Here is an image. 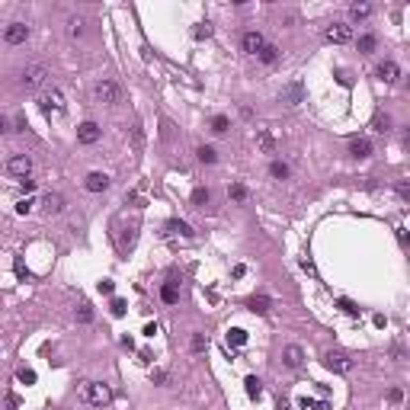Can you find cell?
<instances>
[{
  "label": "cell",
  "instance_id": "2",
  "mask_svg": "<svg viewBox=\"0 0 410 410\" xmlns=\"http://www.w3.org/2000/svg\"><path fill=\"white\" fill-rule=\"evenodd\" d=\"M3 170L10 176H19V180H29V173H32V157L29 154H13L10 160L3 163Z\"/></svg>",
  "mask_w": 410,
  "mask_h": 410
},
{
  "label": "cell",
  "instance_id": "29",
  "mask_svg": "<svg viewBox=\"0 0 410 410\" xmlns=\"http://www.w3.org/2000/svg\"><path fill=\"white\" fill-rule=\"evenodd\" d=\"M250 311H256V314H266V311H269V298H263V295H259V298H250Z\"/></svg>",
  "mask_w": 410,
  "mask_h": 410
},
{
  "label": "cell",
  "instance_id": "12",
  "mask_svg": "<svg viewBox=\"0 0 410 410\" xmlns=\"http://www.w3.org/2000/svg\"><path fill=\"white\" fill-rule=\"evenodd\" d=\"M42 208L49 211V215H61V211H64V196L61 193H45L42 196Z\"/></svg>",
  "mask_w": 410,
  "mask_h": 410
},
{
  "label": "cell",
  "instance_id": "21",
  "mask_svg": "<svg viewBox=\"0 0 410 410\" xmlns=\"http://www.w3.org/2000/svg\"><path fill=\"white\" fill-rule=\"evenodd\" d=\"M259 61H266V64H276V61H279V49L266 42V45H263V51H259Z\"/></svg>",
  "mask_w": 410,
  "mask_h": 410
},
{
  "label": "cell",
  "instance_id": "4",
  "mask_svg": "<svg viewBox=\"0 0 410 410\" xmlns=\"http://www.w3.org/2000/svg\"><path fill=\"white\" fill-rule=\"evenodd\" d=\"M36 102H39V109H42L45 115H49V112H64V106H67L64 97H61V90H54V87H51V90H45Z\"/></svg>",
  "mask_w": 410,
  "mask_h": 410
},
{
  "label": "cell",
  "instance_id": "19",
  "mask_svg": "<svg viewBox=\"0 0 410 410\" xmlns=\"http://www.w3.org/2000/svg\"><path fill=\"white\" fill-rule=\"evenodd\" d=\"M228 196H231V199H234V202H247L250 199V193H247V186H241V183H231V189H228Z\"/></svg>",
  "mask_w": 410,
  "mask_h": 410
},
{
  "label": "cell",
  "instance_id": "36",
  "mask_svg": "<svg viewBox=\"0 0 410 410\" xmlns=\"http://www.w3.org/2000/svg\"><path fill=\"white\" fill-rule=\"evenodd\" d=\"M340 308H343L346 314H353V317H356V314H359V308H356V302H350V298H340Z\"/></svg>",
  "mask_w": 410,
  "mask_h": 410
},
{
  "label": "cell",
  "instance_id": "11",
  "mask_svg": "<svg viewBox=\"0 0 410 410\" xmlns=\"http://www.w3.org/2000/svg\"><path fill=\"white\" fill-rule=\"evenodd\" d=\"M77 141L80 145H97L100 141V125L97 122H84V125L77 128Z\"/></svg>",
  "mask_w": 410,
  "mask_h": 410
},
{
  "label": "cell",
  "instance_id": "45",
  "mask_svg": "<svg viewBox=\"0 0 410 410\" xmlns=\"http://www.w3.org/2000/svg\"><path fill=\"white\" fill-rule=\"evenodd\" d=\"M314 410H330V404H327V401H320V404H311Z\"/></svg>",
  "mask_w": 410,
  "mask_h": 410
},
{
  "label": "cell",
  "instance_id": "30",
  "mask_svg": "<svg viewBox=\"0 0 410 410\" xmlns=\"http://www.w3.org/2000/svg\"><path fill=\"white\" fill-rule=\"evenodd\" d=\"M372 125H375V132H381V135H385L388 132V128H391V115H375V122H372Z\"/></svg>",
  "mask_w": 410,
  "mask_h": 410
},
{
  "label": "cell",
  "instance_id": "33",
  "mask_svg": "<svg viewBox=\"0 0 410 410\" xmlns=\"http://www.w3.org/2000/svg\"><path fill=\"white\" fill-rule=\"evenodd\" d=\"M160 298H163L167 305H176V298H180V295H176L173 285H163V289H160Z\"/></svg>",
  "mask_w": 410,
  "mask_h": 410
},
{
  "label": "cell",
  "instance_id": "5",
  "mask_svg": "<svg viewBox=\"0 0 410 410\" xmlns=\"http://www.w3.org/2000/svg\"><path fill=\"white\" fill-rule=\"evenodd\" d=\"M45 77H49V67H45V64H29V67L23 71V77H19V80H23V87L36 90V87L45 84Z\"/></svg>",
  "mask_w": 410,
  "mask_h": 410
},
{
  "label": "cell",
  "instance_id": "6",
  "mask_svg": "<svg viewBox=\"0 0 410 410\" xmlns=\"http://www.w3.org/2000/svg\"><path fill=\"white\" fill-rule=\"evenodd\" d=\"M324 365L330 368V372H340V375H346V372H353V359L346 356V353H327L324 356Z\"/></svg>",
  "mask_w": 410,
  "mask_h": 410
},
{
  "label": "cell",
  "instance_id": "40",
  "mask_svg": "<svg viewBox=\"0 0 410 410\" xmlns=\"http://www.w3.org/2000/svg\"><path fill=\"white\" fill-rule=\"evenodd\" d=\"M205 346H208V343H205V337H202V333H196V337H193V350H196V353H202Z\"/></svg>",
  "mask_w": 410,
  "mask_h": 410
},
{
  "label": "cell",
  "instance_id": "10",
  "mask_svg": "<svg viewBox=\"0 0 410 410\" xmlns=\"http://www.w3.org/2000/svg\"><path fill=\"white\" fill-rule=\"evenodd\" d=\"M84 189H87V193H106V189H109V176L100 173V170H97V173H87Z\"/></svg>",
  "mask_w": 410,
  "mask_h": 410
},
{
  "label": "cell",
  "instance_id": "13",
  "mask_svg": "<svg viewBox=\"0 0 410 410\" xmlns=\"http://www.w3.org/2000/svg\"><path fill=\"white\" fill-rule=\"evenodd\" d=\"M266 45V39L259 36V32H244V51L247 54H259Z\"/></svg>",
  "mask_w": 410,
  "mask_h": 410
},
{
  "label": "cell",
  "instance_id": "35",
  "mask_svg": "<svg viewBox=\"0 0 410 410\" xmlns=\"http://www.w3.org/2000/svg\"><path fill=\"white\" fill-rule=\"evenodd\" d=\"M109 308H112V314H115V317H122V314L128 311V305L122 302V298H112V305H109Z\"/></svg>",
  "mask_w": 410,
  "mask_h": 410
},
{
  "label": "cell",
  "instance_id": "18",
  "mask_svg": "<svg viewBox=\"0 0 410 410\" xmlns=\"http://www.w3.org/2000/svg\"><path fill=\"white\" fill-rule=\"evenodd\" d=\"M256 141H259V148H263L266 154H272V151H276V141H272V135L266 132V128H259V132H256Z\"/></svg>",
  "mask_w": 410,
  "mask_h": 410
},
{
  "label": "cell",
  "instance_id": "3",
  "mask_svg": "<svg viewBox=\"0 0 410 410\" xmlns=\"http://www.w3.org/2000/svg\"><path fill=\"white\" fill-rule=\"evenodd\" d=\"M93 97L100 102H106V106H112V102H119V84L102 77V80H97V87H93Z\"/></svg>",
  "mask_w": 410,
  "mask_h": 410
},
{
  "label": "cell",
  "instance_id": "8",
  "mask_svg": "<svg viewBox=\"0 0 410 410\" xmlns=\"http://www.w3.org/2000/svg\"><path fill=\"white\" fill-rule=\"evenodd\" d=\"M353 39V29L346 23H333V26H327V42H333V45H346Z\"/></svg>",
  "mask_w": 410,
  "mask_h": 410
},
{
  "label": "cell",
  "instance_id": "26",
  "mask_svg": "<svg viewBox=\"0 0 410 410\" xmlns=\"http://www.w3.org/2000/svg\"><path fill=\"white\" fill-rule=\"evenodd\" d=\"M228 343L231 346H244L247 343V333H244L241 327H234V330H228Z\"/></svg>",
  "mask_w": 410,
  "mask_h": 410
},
{
  "label": "cell",
  "instance_id": "22",
  "mask_svg": "<svg viewBox=\"0 0 410 410\" xmlns=\"http://www.w3.org/2000/svg\"><path fill=\"white\" fill-rule=\"evenodd\" d=\"M368 13H372V6H368V3H353L350 6V16L356 19V23H359V19H368Z\"/></svg>",
  "mask_w": 410,
  "mask_h": 410
},
{
  "label": "cell",
  "instance_id": "46",
  "mask_svg": "<svg viewBox=\"0 0 410 410\" xmlns=\"http://www.w3.org/2000/svg\"><path fill=\"white\" fill-rule=\"evenodd\" d=\"M279 410H289V404H285V401H282V404H279Z\"/></svg>",
  "mask_w": 410,
  "mask_h": 410
},
{
  "label": "cell",
  "instance_id": "1",
  "mask_svg": "<svg viewBox=\"0 0 410 410\" xmlns=\"http://www.w3.org/2000/svg\"><path fill=\"white\" fill-rule=\"evenodd\" d=\"M80 398H84L87 404H93V407H106L109 401H112V388H109L106 381H84Z\"/></svg>",
  "mask_w": 410,
  "mask_h": 410
},
{
  "label": "cell",
  "instance_id": "9",
  "mask_svg": "<svg viewBox=\"0 0 410 410\" xmlns=\"http://www.w3.org/2000/svg\"><path fill=\"white\" fill-rule=\"evenodd\" d=\"M302 97H305V87L298 84V80H292V84L282 87V93H279V100H282L285 106H298V102H302Z\"/></svg>",
  "mask_w": 410,
  "mask_h": 410
},
{
  "label": "cell",
  "instance_id": "31",
  "mask_svg": "<svg viewBox=\"0 0 410 410\" xmlns=\"http://www.w3.org/2000/svg\"><path fill=\"white\" fill-rule=\"evenodd\" d=\"M228 125H231V122L224 119V115H215V119H211V132H215V135H224V132H228Z\"/></svg>",
  "mask_w": 410,
  "mask_h": 410
},
{
  "label": "cell",
  "instance_id": "20",
  "mask_svg": "<svg viewBox=\"0 0 410 410\" xmlns=\"http://www.w3.org/2000/svg\"><path fill=\"white\" fill-rule=\"evenodd\" d=\"M84 26H87L84 16H71V23H67V32H71V39H80V36H84Z\"/></svg>",
  "mask_w": 410,
  "mask_h": 410
},
{
  "label": "cell",
  "instance_id": "7",
  "mask_svg": "<svg viewBox=\"0 0 410 410\" xmlns=\"http://www.w3.org/2000/svg\"><path fill=\"white\" fill-rule=\"evenodd\" d=\"M26 39H29V26L26 23H10L3 29V42L6 45H23Z\"/></svg>",
  "mask_w": 410,
  "mask_h": 410
},
{
  "label": "cell",
  "instance_id": "17",
  "mask_svg": "<svg viewBox=\"0 0 410 410\" xmlns=\"http://www.w3.org/2000/svg\"><path fill=\"white\" fill-rule=\"evenodd\" d=\"M167 234H180V237H193V228H189L186 221H167Z\"/></svg>",
  "mask_w": 410,
  "mask_h": 410
},
{
  "label": "cell",
  "instance_id": "43",
  "mask_svg": "<svg viewBox=\"0 0 410 410\" xmlns=\"http://www.w3.org/2000/svg\"><path fill=\"white\" fill-rule=\"evenodd\" d=\"M388 398H391V401H394V404H401V398H404V394H401V391H398V388H391V394H388Z\"/></svg>",
  "mask_w": 410,
  "mask_h": 410
},
{
  "label": "cell",
  "instance_id": "32",
  "mask_svg": "<svg viewBox=\"0 0 410 410\" xmlns=\"http://www.w3.org/2000/svg\"><path fill=\"white\" fill-rule=\"evenodd\" d=\"M77 320H80V324H90V320H93V308L87 305V302L77 308Z\"/></svg>",
  "mask_w": 410,
  "mask_h": 410
},
{
  "label": "cell",
  "instance_id": "38",
  "mask_svg": "<svg viewBox=\"0 0 410 410\" xmlns=\"http://www.w3.org/2000/svg\"><path fill=\"white\" fill-rule=\"evenodd\" d=\"M208 36H211V26H208V23L196 26V39H208Z\"/></svg>",
  "mask_w": 410,
  "mask_h": 410
},
{
  "label": "cell",
  "instance_id": "28",
  "mask_svg": "<svg viewBox=\"0 0 410 410\" xmlns=\"http://www.w3.org/2000/svg\"><path fill=\"white\" fill-rule=\"evenodd\" d=\"M244 385H247V394H250V398H259V394H263V381L254 378V375H250V378L244 381Z\"/></svg>",
  "mask_w": 410,
  "mask_h": 410
},
{
  "label": "cell",
  "instance_id": "15",
  "mask_svg": "<svg viewBox=\"0 0 410 410\" xmlns=\"http://www.w3.org/2000/svg\"><path fill=\"white\" fill-rule=\"evenodd\" d=\"M378 77L385 80V84H394V80L401 77V67L394 64V61H385V64H378Z\"/></svg>",
  "mask_w": 410,
  "mask_h": 410
},
{
  "label": "cell",
  "instance_id": "39",
  "mask_svg": "<svg viewBox=\"0 0 410 410\" xmlns=\"http://www.w3.org/2000/svg\"><path fill=\"white\" fill-rule=\"evenodd\" d=\"M16 211H19V215H29V211H32V202L29 199H19L16 202Z\"/></svg>",
  "mask_w": 410,
  "mask_h": 410
},
{
  "label": "cell",
  "instance_id": "14",
  "mask_svg": "<svg viewBox=\"0 0 410 410\" xmlns=\"http://www.w3.org/2000/svg\"><path fill=\"white\" fill-rule=\"evenodd\" d=\"M282 362L289 368H302V362H305V353H302V346H285V353H282Z\"/></svg>",
  "mask_w": 410,
  "mask_h": 410
},
{
  "label": "cell",
  "instance_id": "24",
  "mask_svg": "<svg viewBox=\"0 0 410 410\" xmlns=\"http://www.w3.org/2000/svg\"><path fill=\"white\" fill-rule=\"evenodd\" d=\"M269 173L276 176V180H285V176H289V163H282V160H272V163H269Z\"/></svg>",
  "mask_w": 410,
  "mask_h": 410
},
{
  "label": "cell",
  "instance_id": "42",
  "mask_svg": "<svg viewBox=\"0 0 410 410\" xmlns=\"http://www.w3.org/2000/svg\"><path fill=\"white\" fill-rule=\"evenodd\" d=\"M302 269L308 272V276H314V263H311V259H302Z\"/></svg>",
  "mask_w": 410,
  "mask_h": 410
},
{
  "label": "cell",
  "instance_id": "34",
  "mask_svg": "<svg viewBox=\"0 0 410 410\" xmlns=\"http://www.w3.org/2000/svg\"><path fill=\"white\" fill-rule=\"evenodd\" d=\"M16 378L23 381V385H36V372H32V368H19Z\"/></svg>",
  "mask_w": 410,
  "mask_h": 410
},
{
  "label": "cell",
  "instance_id": "23",
  "mask_svg": "<svg viewBox=\"0 0 410 410\" xmlns=\"http://www.w3.org/2000/svg\"><path fill=\"white\" fill-rule=\"evenodd\" d=\"M196 157H199L202 163H215L218 160V151H215V148H208V145H202L199 151H196Z\"/></svg>",
  "mask_w": 410,
  "mask_h": 410
},
{
  "label": "cell",
  "instance_id": "25",
  "mask_svg": "<svg viewBox=\"0 0 410 410\" xmlns=\"http://www.w3.org/2000/svg\"><path fill=\"white\" fill-rule=\"evenodd\" d=\"M375 45H378V42H375V36H368V32H365V36H359V51L362 54H372Z\"/></svg>",
  "mask_w": 410,
  "mask_h": 410
},
{
  "label": "cell",
  "instance_id": "41",
  "mask_svg": "<svg viewBox=\"0 0 410 410\" xmlns=\"http://www.w3.org/2000/svg\"><path fill=\"white\" fill-rule=\"evenodd\" d=\"M13 128H10V119H6V115H0V135H10Z\"/></svg>",
  "mask_w": 410,
  "mask_h": 410
},
{
  "label": "cell",
  "instance_id": "37",
  "mask_svg": "<svg viewBox=\"0 0 410 410\" xmlns=\"http://www.w3.org/2000/svg\"><path fill=\"white\" fill-rule=\"evenodd\" d=\"M97 289H100V295H112V292H115V285H112V279H102Z\"/></svg>",
  "mask_w": 410,
  "mask_h": 410
},
{
  "label": "cell",
  "instance_id": "44",
  "mask_svg": "<svg viewBox=\"0 0 410 410\" xmlns=\"http://www.w3.org/2000/svg\"><path fill=\"white\" fill-rule=\"evenodd\" d=\"M19 407V401L16 398H13V394H10V398H6V410H16Z\"/></svg>",
  "mask_w": 410,
  "mask_h": 410
},
{
  "label": "cell",
  "instance_id": "27",
  "mask_svg": "<svg viewBox=\"0 0 410 410\" xmlns=\"http://www.w3.org/2000/svg\"><path fill=\"white\" fill-rule=\"evenodd\" d=\"M208 199H211V193H208L205 186L193 189V205H199V208H202V205H208Z\"/></svg>",
  "mask_w": 410,
  "mask_h": 410
},
{
  "label": "cell",
  "instance_id": "16",
  "mask_svg": "<svg viewBox=\"0 0 410 410\" xmlns=\"http://www.w3.org/2000/svg\"><path fill=\"white\" fill-rule=\"evenodd\" d=\"M350 154L353 157H368V154H372V141H368V138H353L350 141Z\"/></svg>",
  "mask_w": 410,
  "mask_h": 410
}]
</instances>
